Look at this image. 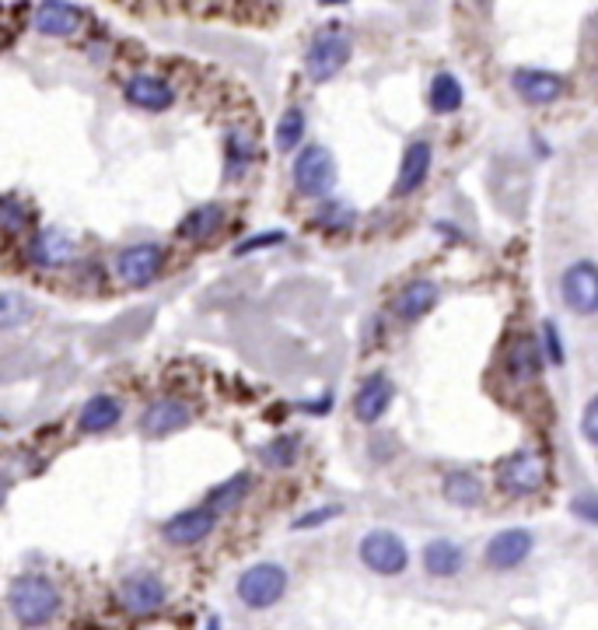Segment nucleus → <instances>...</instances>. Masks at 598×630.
Returning a JSON list of instances; mask_svg holds the SVG:
<instances>
[{"mask_svg": "<svg viewBox=\"0 0 598 630\" xmlns=\"http://www.w3.org/2000/svg\"><path fill=\"white\" fill-rule=\"evenodd\" d=\"M274 242H284V232H274V235H263V239H248L242 245H235V256H245L253 250H263V245H274Z\"/></svg>", "mask_w": 598, "mask_h": 630, "instance_id": "c9c22d12", "label": "nucleus"}, {"mask_svg": "<svg viewBox=\"0 0 598 630\" xmlns=\"http://www.w3.org/2000/svg\"><path fill=\"white\" fill-rule=\"evenodd\" d=\"M214 526H218V515L203 505V508L179 511L176 519L165 522L162 532H165V540L176 543V546H197V543H203L210 537V532H214Z\"/></svg>", "mask_w": 598, "mask_h": 630, "instance_id": "9b49d317", "label": "nucleus"}, {"mask_svg": "<svg viewBox=\"0 0 598 630\" xmlns=\"http://www.w3.org/2000/svg\"><path fill=\"white\" fill-rule=\"evenodd\" d=\"M126 99L144 112H165L171 102H176V91H171V85L165 78L137 74V78H130V85H126Z\"/></svg>", "mask_w": 598, "mask_h": 630, "instance_id": "a211bd4d", "label": "nucleus"}, {"mask_svg": "<svg viewBox=\"0 0 598 630\" xmlns=\"http://www.w3.org/2000/svg\"><path fill=\"white\" fill-rule=\"evenodd\" d=\"M571 511H577L582 519H588V522L598 526V498H595V494H582V498H574V501H571Z\"/></svg>", "mask_w": 598, "mask_h": 630, "instance_id": "72a5a7b5", "label": "nucleus"}, {"mask_svg": "<svg viewBox=\"0 0 598 630\" xmlns=\"http://www.w3.org/2000/svg\"><path fill=\"white\" fill-rule=\"evenodd\" d=\"M582 434L598 449V396H591V404L582 413Z\"/></svg>", "mask_w": 598, "mask_h": 630, "instance_id": "473e14b6", "label": "nucleus"}, {"mask_svg": "<svg viewBox=\"0 0 598 630\" xmlns=\"http://www.w3.org/2000/svg\"><path fill=\"white\" fill-rule=\"evenodd\" d=\"M546 484V460L535 452H514L497 466V487L511 498H529Z\"/></svg>", "mask_w": 598, "mask_h": 630, "instance_id": "7ed1b4c3", "label": "nucleus"}, {"mask_svg": "<svg viewBox=\"0 0 598 630\" xmlns=\"http://www.w3.org/2000/svg\"><path fill=\"white\" fill-rule=\"evenodd\" d=\"M505 372L522 386V382H532L539 375V347L532 336H514L505 351Z\"/></svg>", "mask_w": 598, "mask_h": 630, "instance_id": "412c9836", "label": "nucleus"}, {"mask_svg": "<svg viewBox=\"0 0 598 630\" xmlns=\"http://www.w3.org/2000/svg\"><path fill=\"white\" fill-rule=\"evenodd\" d=\"M192 410L182 404V399H154V404L147 407L141 428L147 438H165V434H176L189 424Z\"/></svg>", "mask_w": 598, "mask_h": 630, "instance_id": "2eb2a0df", "label": "nucleus"}, {"mask_svg": "<svg viewBox=\"0 0 598 630\" xmlns=\"http://www.w3.org/2000/svg\"><path fill=\"white\" fill-rule=\"evenodd\" d=\"M361 561L364 567H372L375 575H399L410 564L407 543H402L392 529H372L361 540Z\"/></svg>", "mask_w": 598, "mask_h": 630, "instance_id": "423d86ee", "label": "nucleus"}, {"mask_svg": "<svg viewBox=\"0 0 598 630\" xmlns=\"http://www.w3.org/2000/svg\"><path fill=\"white\" fill-rule=\"evenodd\" d=\"M301 141H304V112L301 109H287L284 117H280V123H277V151H295V147H301Z\"/></svg>", "mask_w": 598, "mask_h": 630, "instance_id": "bb28decb", "label": "nucleus"}, {"mask_svg": "<svg viewBox=\"0 0 598 630\" xmlns=\"http://www.w3.org/2000/svg\"><path fill=\"white\" fill-rule=\"evenodd\" d=\"M29 228V210L18 200H0V232L4 235H22Z\"/></svg>", "mask_w": 598, "mask_h": 630, "instance_id": "c85d7f7f", "label": "nucleus"}, {"mask_svg": "<svg viewBox=\"0 0 598 630\" xmlns=\"http://www.w3.org/2000/svg\"><path fill=\"white\" fill-rule=\"evenodd\" d=\"M346 60H351V35H343L340 29H325L315 35V43L308 46L304 70L315 85H322V81H333L346 67Z\"/></svg>", "mask_w": 598, "mask_h": 630, "instance_id": "f03ea898", "label": "nucleus"}, {"mask_svg": "<svg viewBox=\"0 0 598 630\" xmlns=\"http://www.w3.org/2000/svg\"><path fill=\"white\" fill-rule=\"evenodd\" d=\"M8 606L22 627H46L60 614V588L43 575H22L8 588Z\"/></svg>", "mask_w": 598, "mask_h": 630, "instance_id": "f257e3e1", "label": "nucleus"}, {"mask_svg": "<svg viewBox=\"0 0 598 630\" xmlns=\"http://www.w3.org/2000/svg\"><path fill=\"white\" fill-rule=\"evenodd\" d=\"M322 4H346V0H322Z\"/></svg>", "mask_w": 598, "mask_h": 630, "instance_id": "58836bf2", "label": "nucleus"}, {"mask_svg": "<svg viewBox=\"0 0 598 630\" xmlns=\"http://www.w3.org/2000/svg\"><path fill=\"white\" fill-rule=\"evenodd\" d=\"M207 630H218V620H214V617L207 620Z\"/></svg>", "mask_w": 598, "mask_h": 630, "instance_id": "4c0bfd02", "label": "nucleus"}, {"mask_svg": "<svg viewBox=\"0 0 598 630\" xmlns=\"http://www.w3.org/2000/svg\"><path fill=\"white\" fill-rule=\"evenodd\" d=\"M298 455V442L295 438H277V442H269L263 449V463L266 466H291Z\"/></svg>", "mask_w": 598, "mask_h": 630, "instance_id": "c756f323", "label": "nucleus"}, {"mask_svg": "<svg viewBox=\"0 0 598 630\" xmlns=\"http://www.w3.org/2000/svg\"><path fill=\"white\" fill-rule=\"evenodd\" d=\"M546 351H550V361L553 365H564V343H561V330L546 322Z\"/></svg>", "mask_w": 598, "mask_h": 630, "instance_id": "f704fd0d", "label": "nucleus"}, {"mask_svg": "<svg viewBox=\"0 0 598 630\" xmlns=\"http://www.w3.org/2000/svg\"><path fill=\"white\" fill-rule=\"evenodd\" d=\"M564 305L577 316H595L598 312V266L591 259H577L564 270L561 280Z\"/></svg>", "mask_w": 598, "mask_h": 630, "instance_id": "6e6552de", "label": "nucleus"}, {"mask_svg": "<svg viewBox=\"0 0 598 630\" xmlns=\"http://www.w3.org/2000/svg\"><path fill=\"white\" fill-rule=\"evenodd\" d=\"M284 592H287V571L280 564H256L242 571L239 578V599L248 609H269L274 603H280Z\"/></svg>", "mask_w": 598, "mask_h": 630, "instance_id": "20e7f679", "label": "nucleus"}, {"mask_svg": "<svg viewBox=\"0 0 598 630\" xmlns=\"http://www.w3.org/2000/svg\"><path fill=\"white\" fill-rule=\"evenodd\" d=\"M32 319V301L18 291H0V330L25 327Z\"/></svg>", "mask_w": 598, "mask_h": 630, "instance_id": "a878e982", "label": "nucleus"}, {"mask_svg": "<svg viewBox=\"0 0 598 630\" xmlns=\"http://www.w3.org/2000/svg\"><path fill=\"white\" fill-rule=\"evenodd\" d=\"M162 270H165V250L154 242L130 245V250L115 256V277H120L126 288H147Z\"/></svg>", "mask_w": 598, "mask_h": 630, "instance_id": "0eeeda50", "label": "nucleus"}, {"mask_svg": "<svg viewBox=\"0 0 598 630\" xmlns=\"http://www.w3.org/2000/svg\"><path fill=\"white\" fill-rule=\"evenodd\" d=\"M431 109L449 117V112L462 109V85L452 78V74H438L431 81Z\"/></svg>", "mask_w": 598, "mask_h": 630, "instance_id": "393cba45", "label": "nucleus"}, {"mask_svg": "<svg viewBox=\"0 0 598 630\" xmlns=\"http://www.w3.org/2000/svg\"><path fill=\"white\" fill-rule=\"evenodd\" d=\"M392 396H396V389H392L389 375L378 372L372 378H364L357 396H354V413H357L361 424H378V420L385 417V410L392 407Z\"/></svg>", "mask_w": 598, "mask_h": 630, "instance_id": "f8f14e48", "label": "nucleus"}, {"mask_svg": "<svg viewBox=\"0 0 598 630\" xmlns=\"http://www.w3.org/2000/svg\"><path fill=\"white\" fill-rule=\"evenodd\" d=\"M120 417H123V404L115 396H91L88 404L81 407V428L91 431V434H99V431H109L120 424Z\"/></svg>", "mask_w": 598, "mask_h": 630, "instance_id": "5701e85b", "label": "nucleus"}, {"mask_svg": "<svg viewBox=\"0 0 598 630\" xmlns=\"http://www.w3.org/2000/svg\"><path fill=\"white\" fill-rule=\"evenodd\" d=\"M325 228H333V232H340V228H346L354 221V210H346L343 203H325V214L319 218Z\"/></svg>", "mask_w": 598, "mask_h": 630, "instance_id": "7c9ffc66", "label": "nucleus"}, {"mask_svg": "<svg viewBox=\"0 0 598 630\" xmlns=\"http://www.w3.org/2000/svg\"><path fill=\"white\" fill-rule=\"evenodd\" d=\"M32 25L38 35H49V40H70L74 32L85 29V11L74 8L70 0H43L35 8Z\"/></svg>", "mask_w": 598, "mask_h": 630, "instance_id": "9d476101", "label": "nucleus"}, {"mask_svg": "<svg viewBox=\"0 0 598 630\" xmlns=\"http://www.w3.org/2000/svg\"><path fill=\"white\" fill-rule=\"evenodd\" d=\"M438 305V288L431 280H410L407 288H402L392 301V312L402 319V322H417L423 319L431 309Z\"/></svg>", "mask_w": 598, "mask_h": 630, "instance_id": "aec40b11", "label": "nucleus"}, {"mask_svg": "<svg viewBox=\"0 0 598 630\" xmlns=\"http://www.w3.org/2000/svg\"><path fill=\"white\" fill-rule=\"evenodd\" d=\"M245 490H248V476H235V480H228L224 487H218L214 494H210V501H207V508L210 511H231L235 508L242 498H245Z\"/></svg>", "mask_w": 598, "mask_h": 630, "instance_id": "cd10ccee", "label": "nucleus"}, {"mask_svg": "<svg viewBox=\"0 0 598 630\" xmlns=\"http://www.w3.org/2000/svg\"><path fill=\"white\" fill-rule=\"evenodd\" d=\"M115 596H120V606L126 609V614L147 617V614H154V609L165 606L168 592H165V585H162L158 575H151V571H141V575H130V578L120 585V592H115Z\"/></svg>", "mask_w": 598, "mask_h": 630, "instance_id": "1a4fd4ad", "label": "nucleus"}, {"mask_svg": "<svg viewBox=\"0 0 598 630\" xmlns=\"http://www.w3.org/2000/svg\"><path fill=\"white\" fill-rule=\"evenodd\" d=\"M462 564H466V553H462V546L452 540H434V543L423 546V567H428L434 578L458 575Z\"/></svg>", "mask_w": 598, "mask_h": 630, "instance_id": "4be33fe9", "label": "nucleus"}, {"mask_svg": "<svg viewBox=\"0 0 598 630\" xmlns=\"http://www.w3.org/2000/svg\"><path fill=\"white\" fill-rule=\"evenodd\" d=\"M431 158H434V151H431L428 141H413L407 151H402V165H399V179L392 186V197L417 194V189L423 186V179H428V172H431Z\"/></svg>", "mask_w": 598, "mask_h": 630, "instance_id": "4468645a", "label": "nucleus"}, {"mask_svg": "<svg viewBox=\"0 0 598 630\" xmlns=\"http://www.w3.org/2000/svg\"><path fill=\"white\" fill-rule=\"evenodd\" d=\"M445 498H449V505L473 508V505L484 501V484H479V476H473V473H449L445 476Z\"/></svg>", "mask_w": 598, "mask_h": 630, "instance_id": "b1692460", "label": "nucleus"}, {"mask_svg": "<svg viewBox=\"0 0 598 630\" xmlns=\"http://www.w3.org/2000/svg\"><path fill=\"white\" fill-rule=\"evenodd\" d=\"M340 511H343L340 505H325V508H315L312 515H301V519H295V529H312V526H322V522L336 519Z\"/></svg>", "mask_w": 598, "mask_h": 630, "instance_id": "2f4dec72", "label": "nucleus"}, {"mask_svg": "<svg viewBox=\"0 0 598 630\" xmlns=\"http://www.w3.org/2000/svg\"><path fill=\"white\" fill-rule=\"evenodd\" d=\"M336 183V162L322 144L301 147V155L295 158V186L304 197H325Z\"/></svg>", "mask_w": 598, "mask_h": 630, "instance_id": "39448f33", "label": "nucleus"}, {"mask_svg": "<svg viewBox=\"0 0 598 630\" xmlns=\"http://www.w3.org/2000/svg\"><path fill=\"white\" fill-rule=\"evenodd\" d=\"M8 490H11V480H8V476H4V473H0V501H4V498H8Z\"/></svg>", "mask_w": 598, "mask_h": 630, "instance_id": "e433bc0d", "label": "nucleus"}, {"mask_svg": "<svg viewBox=\"0 0 598 630\" xmlns=\"http://www.w3.org/2000/svg\"><path fill=\"white\" fill-rule=\"evenodd\" d=\"M32 263L38 266H67L77 253V245L67 232H56V228H43V232L32 235Z\"/></svg>", "mask_w": 598, "mask_h": 630, "instance_id": "6ab92c4d", "label": "nucleus"}, {"mask_svg": "<svg viewBox=\"0 0 598 630\" xmlns=\"http://www.w3.org/2000/svg\"><path fill=\"white\" fill-rule=\"evenodd\" d=\"M228 224V207L224 203H200L197 210H189L186 221L179 224V235L186 242H210L224 232Z\"/></svg>", "mask_w": 598, "mask_h": 630, "instance_id": "f3484780", "label": "nucleus"}, {"mask_svg": "<svg viewBox=\"0 0 598 630\" xmlns=\"http://www.w3.org/2000/svg\"><path fill=\"white\" fill-rule=\"evenodd\" d=\"M511 85L529 106H550L564 95V81L550 70H514Z\"/></svg>", "mask_w": 598, "mask_h": 630, "instance_id": "dca6fc26", "label": "nucleus"}, {"mask_svg": "<svg viewBox=\"0 0 598 630\" xmlns=\"http://www.w3.org/2000/svg\"><path fill=\"white\" fill-rule=\"evenodd\" d=\"M532 553V532L529 529H505L497 532L487 546V564L497 571H511L518 567Z\"/></svg>", "mask_w": 598, "mask_h": 630, "instance_id": "ddd939ff", "label": "nucleus"}]
</instances>
